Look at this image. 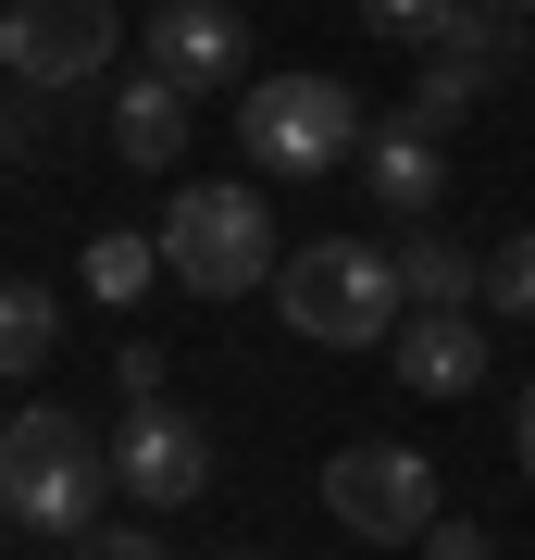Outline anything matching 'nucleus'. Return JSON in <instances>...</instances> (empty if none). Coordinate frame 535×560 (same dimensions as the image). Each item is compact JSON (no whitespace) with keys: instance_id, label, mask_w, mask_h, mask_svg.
Listing matches in <instances>:
<instances>
[{"instance_id":"f257e3e1","label":"nucleus","mask_w":535,"mask_h":560,"mask_svg":"<svg viewBox=\"0 0 535 560\" xmlns=\"http://www.w3.org/2000/svg\"><path fill=\"white\" fill-rule=\"evenodd\" d=\"M100 499H113V436H88L75 411L25 399L0 423V511L25 523V536H100Z\"/></svg>"},{"instance_id":"f03ea898","label":"nucleus","mask_w":535,"mask_h":560,"mask_svg":"<svg viewBox=\"0 0 535 560\" xmlns=\"http://www.w3.org/2000/svg\"><path fill=\"white\" fill-rule=\"evenodd\" d=\"M275 312L312 349H386L411 324V287H398V249H374V237H312L275 261Z\"/></svg>"},{"instance_id":"7ed1b4c3","label":"nucleus","mask_w":535,"mask_h":560,"mask_svg":"<svg viewBox=\"0 0 535 560\" xmlns=\"http://www.w3.org/2000/svg\"><path fill=\"white\" fill-rule=\"evenodd\" d=\"M361 101L337 75H261V88H237V150H249V175H275V187H299V175H337V162H361Z\"/></svg>"},{"instance_id":"20e7f679","label":"nucleus","mask_w":535,"mask_h":560,"mask_svg":"<svg viewBox=\"0 0 535 560\" xmlns=\"http://www.w3.org/2000/svg\"><path fill=\"white\" fill-rule=\"evenodd\" d=\"M162 261H175L187 300H237V287H275V212H261V187H175V212H162Z\"/></svg>"},{"instance_id":"39448f33","label":"nucleus","mask_w":535,"mask_h":560,"mask_svg":"<svg viewBox=\"0 0 535 560\" xmlns=\"http://www.w3.org/2000/svg\"><path fill=\"white\" fill-rule=\"evenodd\" d=\"M324 511H337L361 548H423L437 536V474H423V448L361 436V448L324 460Z\"/></svg>"},{"instance_id":"423d86ee","label":"nucleus","mask_w":535,"mask_h":560,"mask_svg":"<svg viewBox=\"0 0 535 560\" xmlns=\"http://www.w3.org/2000/svg\"><path fill=\"white\" fill-rule=\"evenodd\" d=\"M113 38H125L113 0H13L0 13V75L13 88H88L113 62Z\"/></svg>"},{"instance_id":"0eeeda50","label":"nucleus","mask_w":535,"mask_h":560,"mask_svg":"<svg viewBox=\"0 0 535 560\" xmlns=\"http://www.w3.org/2000/svg\"><path fill=\"white\" fill-rule=\"evenodd\" d=\"M113 486H138V511L212 499V423L175 411V399H125V423H113Z\"/></svg>"},{"instance_id":"6e6552de","label":"nucleus","mask_w":535,"mask_h":560,"mask_svg":"<svg viewBox=\"0 0 535 560\" xmlns=\"http://www.w3.org/2000/svg\"><path fill=\"white\" fill-rule=\"evenodd\" d=\"M150 75H175L187 101L199 88H237L249 75V13L237 0H162L150 13Z\"/></svg>"},{"instance_id":"1a4fd4ad","label":"nucleus","mask_w":535,"mask_h":560,"mask_svg":"<svg viewBox=\"0 0 535 560\" xmlns=\"http://www.w3.org/2000/svg\"><path fill=\"white\" fill-rule=\"evenodd\" d=\"M361 200L374 212H398V224H437V200H449V150H437V125H374L361 138Z\"/></svg>"},{"instance_id":"9d476101","label":"nucleus","mask_w":535,"mask_h":560,"mask_svg":"<svg viewBox=\"0 0 535 560\" xmlns=\"http://www.w3.org/2000/svg\"><path fill=\"white\" fill-rule=\"evenodd\" d=\"M386 349H398V386L411 399H474L486 386V324L474 312H411Z\"/></svg>"},{"instance_id":"9b49d317","label":"nucleus","mask_w":535,"mask_h":560,"mask_svg":"<svg viewBox=\"0 0 535 560\" xmlns=\"http://www.w3.org/2000/svg\"><path fill=\"white\" fill-rule=\"evenodd\" d=\"M398 287H411V312H474L486 300V261L449 237V224H411L398 237Z\"/></svg>"},{"instance_id":"f8f14e48","label":"nucleus","mask_w":535,"mask_h":560,"mask_svg":"<svg viewBox=\"0 0 535 560\" xmlns=\"http://www.w3.org/2000/svg\"><path fill=\"white\" fill-rule=\"evenodd\" d=\"M113 150L138 162V175H162V162L187 150V88H175V75H138V88L113 101Z\"/></svg>"},{"instance_id":"ddd939ff","label":"nucleus","mask_w":535,"mask_h":560,"mask_svg":"<svg viewBox=\"0 0 535 560\" xmlns=\"http://www.w3.org/2000/svg\"><path fill=\"white\" fill-rule=\"evenodd\" d=\"M162 275H175V261H162V237H138V224H100V237H88V300L138 312Z\"/></svg>"},{"instance_id":"4468645a","label":"nucleus","mask_w":535,"mask_h":560,"mask_svg":"<svg viewBox=\"0 0 535 560\" xmlns=\"http://www.w3.org/2000/svg\"><path fill=\"white\" fill-rule=\"evenodd\" d=\"M50 349H62V300L25 287V275H0V386H25Z\"/></svg>"},{"instance_id":"2eb2a0df","label":"nucleus","mask_w":535,"mask_h":560,"mask_svg":"<svg viewBox=\"0 0 535 560\" xmlns=\"http://www.w3.org/2000/svg\"><path fill=\"white\" fill-rule=\"evenodd\" d=\"M511 0H461V13H449V38L437 50H423V62H449V75H474V88H498V75H511Z\"/></svg>"},{"instance_id":"dca6fc26","label":"nucleus","mask_w":535,"mask_h":560,"mask_svg":"<svg viewBox=\"0 0 535 560\" xmlns=\"http://www.w3.org/2000/svg\"><path fill=\"white\" fill-rule=\"evenodd\" d=\"M486 312H511V324H535V224L511 249H486Z\"/></svg>"},{"instance_id":"f3484780","label":"nucleus","mask_w":535,"mask_h":560,"mask_svg":"<svg viewBox=\"0 0 535 560\" xmlns=\"http://www.w3.org/2000/svg\"><path fill=\"white\" fill-rule=\"evenodd\" d=\"M449 13H461V0H361V25H374V38H398V50H437Z\"/></svg>"},{"instance_id":"a211bd4d","label":"nucleus","mask_w":535,"mask_h":560,"mask_svg":"<svg viewBox=\"0 0 535 560\" xmlns=\"http://www.w3.org/2000/svg\"><path fill=\"white\" fill-rule=\"evenodd\" d=\"M474 101H486L474 75H449V62H423V88H411V125H437V138H449V125L474 113Z\"/></svg>"},{"instance_id":"6ab92c4d","label":"nucleus","mask_w":535,"mask_h":560,"mask_svg":"<svg viewBox=\"0 0 535 560\" xmlns=\"http://www.w3.org/2000/svg\"><path fill=\"white\" fill-rule=\"evenodd\" d=\"M423 560H498V548H486V523H461V511H437V536H423Z\"/></svg>"},{"instance_id":"aec40b11","label":"nucleus","mask_w":535,"mask_h":560,"mask_svg":"<svg viewBox=\"0 0 535 560\" xmlns=\"http://www.w3.org/2000/svg\"><path fill=\"white\" fill-rule=\"evenodd\" d=\"M113 386H125V399H162V349H150V337H125V361H113Z\"/></svg>"},{"instance_id":"412c9836","label":"nucleus","mask_w":535,"mask_h":560,"mask_svg":"<svg viewBox=\"0 0 535 560\" xmlns=\"http://www.w3.org/2000/svg\"><path fill=\"white\" fill-rule=\"evenodd\" d=\"M75 560H162V548L138 536V523H100V536H75Z\"/></svg>"},{"instance_id":"4be33fe9","label":"nucleus","mask_w":535,"mask_h":560,"mask_svg":"<svg viewBox=\"0 0 535 560\" xmlns=\"http://www.w3.org/2000/svg\"><path fill=\"white\" fill-rule=\"evenodd\" d=\"M511 448H523V486H535V386H523V423H511Z\"/></svg>"},{"instance_id":"5701e85b","label":"nucleus","mask_w":535,"mask_h":560,"mask_svg":"<svg viewBox=\"0 0 535 560\" xmlns=\"http://www.w3.org/2000/svg\"><path fill=\"white\" fill-rule=\"evenodd\" d=\"M0 138H13V75H0Z\"/></svg>"},{"instance_id":"b1692460","label":"nucleus","mask_w":535,"mask_h":560,"mask_svg":"<svg viewBox=\"0 0 535 560\" xmlns=\"http://www.w3.org/2000/svg\"><path fill=\"white\" fill-rule=\"evenodd\" d=\"M511 13H535V0H511Z\"/></svg>"}]
</instances>
